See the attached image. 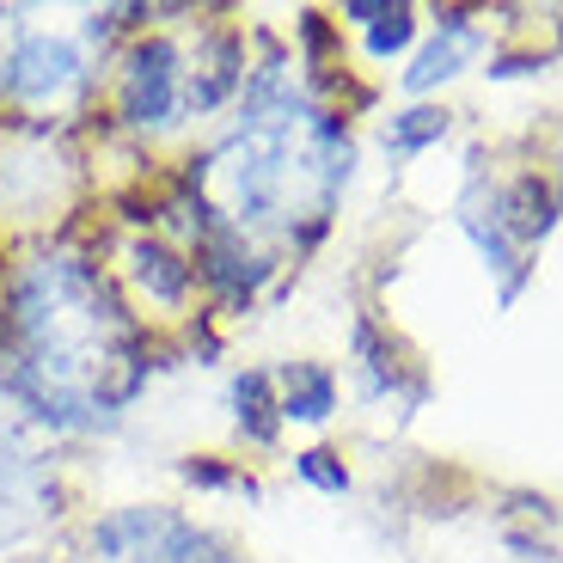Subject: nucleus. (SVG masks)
I'll return each instance as SVG.
<instances>
[{"mask_svg":"<svg viewBox=\"0 0 563 563\" xmlns=\"http://www.w3.org/2000/svg\"><path fill=\"white\" fill-rule=\"evenodd\" d=\"M154 380V331L99 245L31 240L0 257V405L49 435H104Z\"/></svg>","mask_w":563,"mask_h":563,"instance_id":"1","label":"nucleus"},{"mask_svg":"<svg viewBox=\"0 0 563 563\" xmlns=\"http://www.w3.org/2000/svg\"><path fill=\"white\" fill-rule=\"evenodd\" d=\"M350 184V123L288 62L245 68L240 111L202 154L184 159L172 197L233 233L264 264L307 252ZM282 269V264H276Z\"/></svg>","mask_w":563,"mask_h":563,"instance_id":"2","label":"nucleus"},{"mask_svg":"<svg viewBox=\"0 0 563 563\" xmlns=\"http://www.w3.org/2000/svg\"><path fill=\"white\" fill-rule=\"evenodd\" d=\"M111 62L92 56V37L80 31H43V25H13L0 43V104L13 117H80L104 92Z\"/></svg>","mask_w":563,"mask_h":563,"instance_id":"3","label":"nucleus"},{"mask_svg":"<svg viewBox=\"0 0 563 563\" xmlns=\"http://www.w3.org/2000/svg\"><path fill=\"white\" fill-rule=\"evenodd\" d=\"M104 111L123 135H166L184 117V43L172 31L141 25L123 37V49H111L104 68Z\"/></svg>","mask_w":563,"mask_h":563,"instance_id":"4","label":"nucleus"},{"mask_svg":"<svg viewBox=\"0 0 563 563\" xmlns=\"http://www.w3.org/2000/svg\"><path fill=\"white\" fill-rule=\"evenodd\" d=\"M86 545L104 563H245L214 527L166 503H129L86 527Z\"/></svg>","mask_w":563,"mask_h":563,"instance_id":"5","label":"nucleus"},{"mask_svg":"<svg viewBox=\"0 0 563 563\" xmlns=\"http://www.w3.org/2000/svg\"><path fill=\"white\" fill-rule=\"evenodd\" d=\"M43 508L56 515V484H49V460L25 441L19 417L0 405V539L25 533Z\"/></svg>","mask_w":563,"mask_h":563,"instance_id":"6","label":"nucleus"},{"mask_svg":"<svg viewBox=\"0 0 563 563\" xmlns=\"http://www.w3.org/2000/svg\"><path fill=\"white\" fill-rule=\"evenodd\" d=\"M227 417H233L245 448H269V441L282 435L276 374H269V367H240V374L227 380Z\"/></svg>","mask_w":563,"mask_h":563,"instance_id":"7","label":"nucleus"},{"mask_svg":"<svg viewBox=\"0 0 563 563\" xmlns=\"http://www.w3.org/2000/svg\"><path fill=\"white\" fill-rule=\"evenodd\" d=\"M269 374H276L282 422H307V429L331 422V410H338V374L324 362H282V367H269Z\"/></svg>","mask_w":563,"mask_h":563,"instance_id":"8","label":"nucleus"},{"mask_svg":"<svg viewBox=\"0 0 563 563\" xmlns=\"http://www.w3.org/2000/svg\"><path fill=\"white\" fill-rule=\"evenodd\" d=\"M478 43H484V37H478V25H472V19H465V13H448V19H441V31H435V43H429V49L410 62L405 86H410V92H429L435 80H453V74H460V62L472 56Z\"/></svg>","mask_w":563,"mask_h":563,"instance_id":"9","label":"nucleus"},{"mask_svg":"<svg viewBox=\"0 0 563 563\" xmlns=\"http://www.w3.org/2000/svg\"><path fill=\"white\" fill-rule=\"evenodd\" d=\"M343 13L367 31V56L374 62L410 49V37H417V7H343Z\"/></svg>","mask_w":563,"mask_h":563,"instance_id":"10","label":"nucleus"},{"mask_svg":"<svg viewBox=\"0 0 563 563\" xmlns=\"http://www.w3.org/2000/svg\"><path fill=\"white\" fill-rule=\"evenodd\" d=\"M178 478L190 484V490H202V496H257L264 484L245 472V465H227V460H214V453H190V460H178Z\"/></svg>","mask_w":563,"mask_h":563,"instance_id":"11","label":"nucleus"},{"mask_svg":"<svg viewBox=\"0 0 563 563\" xmlns=\"http://www.w3.org/2000/svg\"><path fill=\"white\" fill-rule=\"evenodd\" d=\"M435 135H448V111H429V104H422V111H405L386 129V141H393L398 154H417V147H429Z\"/></svg>","mask_w":563,"mask_h":563,"instance_id":"12","label":"nucleus"},{"mask_svg":"<svg viewBox=\"0 0 563 563\" xmlns=\"http://www.w3.org/2000/svg\"><path fill=\"white\" fill-rule=\"evenodd\" d=\"M295 472L312 484V490H331V496H343V490H350V472L338 465V453H324V448L295 453Z\"/></svg>","mask_w":563,"mask_h":563,"instance_id":"13","label":"nucleus"}]
</instances>
